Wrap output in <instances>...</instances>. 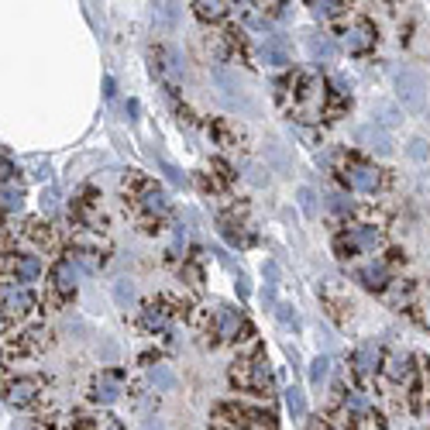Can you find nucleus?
Listing matches in <instances>:
<instances>
[{
	"mask_svg": "<svg viewBox=\"0 0 430 430\" xmlns=\"http://www.w3.org/2000/svg\"><path fill=\"white\" fill-rule=\"evenodd\" d=\"M354 365H358V372H361V375H372V372H375V365H379V345H375V341L361 345L358 354H354Z\"/></svg>",
	"mask_w": 430,
	"mask_h": 430,
	"instance_id": "nucleus-14",
	"label": "nucleus"
},
{
	"mask_svg": "<svg viewBox=\"0 0 430 430\" xmlns=\"http://www.w3.org/2000/svg\"><path fill=\"white\" fill-rule=\"evenodd\" d=\"M406 152H410V158H417V162H427V158H430V145H427V138H410Z\"/></svg>",
	"mask_w": 430,
	"mask_h": 430,
	"instance_id": "nucleus-32",
	"label": "nucleus"
},
{
	"mask_svg": "<svg viewBox=\"0 0 430 430\" xmlns=\"http://www.w3.org/2000/svg\"><path fill=\"white\" fill-rule=\"evenodd\" d=\"M345 179L352 183L358 193H375L379 183H382L379 169H372V165H365V162H352V165L345 169Z\"/></svg>",
	"mask_w": 430,
	"mask_h": 430,
	"instance_id": "nucleus-4",
	"label": "nucleus"
},
{
	"mask_svg": "<svg viewBox=\"0 0 430 430\" xmlns=\"http://www.w3.org/2000/svg\"><path fill=\"white\" fill-rule=\"evenodd\" d=\"M196 14L200 18H207V21H217V18H224L228 14V4H217V0H203V4H196Z\"/></svg>",
	"mask_w": 430,
	"mask_h": 430,
	"instance_id": "nucleus-29",
	"label": "nucleus"
},
{
	"mask_svg": "<svg viewBox=\"0 0 430 430\" xmlns=\"http://www.w3.org/2000/svg\"><path fill=\"white\" fill-rule=\"evenodd\" d=\"M307 52H310V59L313 62H334V41L327 39V35H307Z\"/></svg>",
	"mask_w": 430,
	"mask_h": 430,
	"instance_id": "nucleus-11",
	"label": "nucleus"
},
{
	"mask_svg": "<svg viewBox=\"0 0 430 430\" xmlns=\"http://www.w3.org/2000/svg\"><path fill=\"white\" fill-rule=\"evenodd\" d=\"M348 4H341V0H313L310 4V11H313V18H334V14H341Z\"/></svg>",
	"mask_w": 430,
	"mask_h": 430,
	"instance_id": "nucleus-25",
	"label": "nucleus"
},
{
	"mask_svg": "<svg viewBox=\"0 0 430 430\" xmlns=\"http://www.w3.org/2000/svg\"><path fill=\"white\" fill-rule=\"evenodd\" d=\"M396 97L406 111H424L427 104V79L417 69H399L396 73Z\"/></svg>",
	"mask_w": 430,
	"mask_h": 430,
	"instance_id": "nucleus-2",
	"label": "nucleus"
},
{
	"mask_svg": "<svg viewBox=\"0 0 430 430\" xmlns=\"http://www.w3.org/2000/svg\"><path fill=\"white\" fill-rule=\"evenodd\" d=\"M258 55H262L265 66H275V69L289 62V48H286V41L282 39H265L262 41V48H258Z\"/></svg>",
	"mask_w": 430,
	"mask_h": 430,
	"instance_id": "nucleus-9",
	"label": "nucleus"
},
{
	"mask_svg": "<svg viewBox=\"0 0 430 430\" xmlns=\"http://www.w3.org/2000/svg\"><path fill=\"white\" fill-rule=\"evenodd\" d=\"M14 272H18V282H35L41 275V262L35 255H21V258L14 262Z\"/></svg>",
	"mask_w": 430,
	"mask_h": 430,
	"instance_id": "nucleus-17",
	"label": "nucleus"
},
{
	"mask_svg": "<svg viewBox=\"0 0 430 430\" xmlns=\"http://www.w3.org/2000/svg\"><path fill=\"white\" fill-rule=\"evenodd\" d=\"M118 396H120V379H118V375L104 372V375L93 382V399H97V403L111 406V403H118Z\"/></svg>",
	"mask_w": 430,
	"mask_h": 430,
	"instance_id": "nucleus-8",
	"label": "nucleus"
},
{
	"mask_svg": "<svg viewBox=\"0 0 430 430\" xmlns=\"http://www.w3.org/2000/svg\"><path fill=\"white\" fill-rule=\"evenodd\" d=\"M286 406H289V413H293L296 420L307 413V399H303V392L296 389V386H289V389H286Z\"/></svg>",
	"mask_w": 430,
	"mask_h": 430,
	"instance_id": "nucleus-26",
	"label": "nucleus"
},
{
	"mask_svg": "<svg viewBox=\"0 0 430 430\" xmlns=\"http://www.w3.org/2000/svg\"><path fill=\"white\" fill-rule=\"evenodd\" d=\"M35 307L32 293L25 282H0V310L11 313V317H25V313Z\"/></svg>",
	"mask_w": 430,
	"mask_h": 430,
	"instance_id": "nucleus-3",
	"label": "nucleus"
},
{
	"mask_svg": "<svg viewBox=\"0 0 430 430\" xmlns=\"http://www.w3.org/2000/svg\"><path fill=\"white\" fill-rule=\"evenodd\" d=\"M176 21H179V7L176 4H155V25L176 28Z\"/></svg>",
	"mask_w": 430,
	"mask_h": 430,
	"instance_id": "nucleus-24",
	"label": "nucleus"
},
{
	"mask_svg": "<svg viewBox=\"0 0 430 430\" xmlns=\"http://www.w3.org/2000/svg\"><path fill=\"white\" fill-rule=\"evenodd\" d=\"M341 45H345V52H368V48H372V32H368V25H352V28H345V32H341Z\"/></svg>",
	"mask_w": 430,
	"mask_h": 430,
	"instance_id": "nucleus-6",
	"label": "nucleus"
},
{
	"mask_svg": "<svg viewBox=\"0 0 430 430\" xmlns=\"http://www.w3.org/2000/svg\"><path fill=\"white\" fill-rule=\"evenodd\" d=\"M358 279H361V286H368V289H386V286H389V269H386L382 262H368V265L358 269Z\"/></svg>",
	"mask_w": 430,
	"mask_h": 430,
	"instance_id": "nucleus-10",
	"label": "nucleus"
},
{
	"mask_svg": "<svg viewBox=\"0 0 430 430\" xmlns=\"http://www.w3.org/2000/svg\"><path fill=\"white\" fill-rule=\"evenodd\" d=\"M141 327L145 331H165L169 327V313L162 303H148L145 310H141Z\"/></svg>",
	"mask_w": 430,
	"mask_h": 430,
	"instance_id": "nucleus-13",
	"label": "nucleus"
},
{
	"mask_svg": "<svg viewBox=\"0 0 430 430\" xmlns=\"http://www.w3.org/2000/svg\"><path fill=\"white\" fill-rule=\"evenodd\" d=\"M265 155L272 158L275 172H282V176H289V172H293V165H289V158L282 155V148H279V145H265Z\"/></svg>",
	"mask_w": 430,
	"mask_h": 430,
	"instance_id": "nucleus-31",
	"label": "nucleus"
},
{
	"mask_svg": "<svg viewBox=\"0 0 430 430\" xmlns=\"http://www.w3.org/2000/svg\"><path fill=\"white\" fill-rule=\"evenodd\" d=\"M345 248H361V251H372L375 244H379V231L375 228H354L348 241H341Z\"/></svg>",
	"mask_w": 430,
	"mask_h": 430,
	"instance_id": "nucleus-12",
	"label": "nucleus"
},
{
	"mask_svg": "<svg viewBox=\"0 0 430 430\" xmlns=\"http://www.w3.org/2000/svg\"><path fill=\"white\" fill-rule=\"evenodd\" d=\"M248 183L265 186V183H269V169H262V165H248Z\"/></svg>",
	"mask_w": 430,
	"mask_h": 430,
	"instance_id": "nucleus-34",
	"label": "nucleus"
},
{
	"mask_svg": "<svg viewBox=\"0 0 430 430\" xmlns=\"http://www.w3.org/2000/svg\"><path fill=\"white\" fill-rule=\"evenodd\" d=\"M327 372H331V358L327 354H317L310 361V382L313 386H320L324 379H327Z\"/></svg>",
	"mask_w": 430,
	"mask_h": 430,
	"instance_id": "nucleus-27",
	"label": "nucleus"
},
{
	"mask_svg": "<svg viewBox=\"0 0 430 430\" xmlns=\"http://www.w3.org/2000/svg\"><path fill=\"white\" fill-rule=\"evenodd\" d=\"M275 310H279V320H282V324H296V310H293L289 303H279Z\"/></svg>",
	"mask_w": 430,
	"mask_h": 430,
	"instance_id": "nucleus-35",
	"label": "nucleus"
},
{
	"mask_svg": "<svg viewBox=\"0 0 430 430\" xmlns=\"http://www.w3.org/2000/svg\"><path fill=\"white\" fill-rule=\"evenodd\" d=\"M296 203H300L303 217H313V214H317V193H313L310 186H300V190H296Z\"/></svg>",
	"mask_w": 430,
	"mask_h": 430,
	"instance_id": "nucleus-28",
	"label": "nucleus"
},
{
	"mask_svg": "<svg viewBox=\"0 0 430 430\" xmlns=\"http://www.w3.org/2000/svg\"><path fill=\"white\" fill-rule=\"evenodd\" d=\"M76 262H73V258H66V262H59V265H55V272H52V279H55V286H59V289H62V293H69V289H73V286H76Z\"/></svg>",
	"mask_w": 430,
	"mask_h": 430,
	"instance_id": "nucleus-16",
	"label": "nucleus"
},
{
	"mask_svg": "<svg viewBox=\"0 0 430 430\" xmlns=\"http://www.w3.org/2000/svg\"><path fill=\"white\" fill-rule=\"evenodd\" d=\"M214 83H217V90H221V97H224V104L228 107H235V111H244V114H255V104L248 100V93H244V83L237 73H231L228 66H214Z\"/></svg>",
	"mask_w": 430,
	"mask_h": 430,
	"instance_id": "nucleus-1",
	"label": "nucleus"
},
{
	"mask_svg": "<svg viewBox=\"0 0 430 430\" xmlns=\"http://www.w3.org/2000/svg\"><path fill=\"white\" fill-rule=\"evenodd\" d=\"M148 379H152V386H155L158 392L176 389V372H172L169 365H152V368H148Z\"/></svg>",
	"mask_w": 430,
	"mask_h": 430,
	"instance_id": "nucleus-19",
	"label": "nucleus"
},
{
	"mask_svg": "<svg viewBox=\"0 0 430 430\" xmlns=\"http://www.w3.org/2000/svg\"><path fill=\"white\" fill-rule=\"evenodd\" d=\"M348 207H352V203H348V200H345L341 193L331 196V210H338V214H341V210H348Z\"/></svg>",
	"mask_w": 430,
	"mask_h": 430,
	"instance_id": "nucleus-38",
	"label": "nucleus"
},
{
	"mask_svg": "<svg viewBox=\"0 0 430 430\" xmlns=\"http://www.w3.org/2000/svg\"><path fill=\"white\" fill-rule=\"evenodd\" d=\"M41 210H45V214H52V210H55V190H48V193L41 196Z\"/></svg>",
	"mask_w": 430,
	"mask_h": 430,
	"instance_id": "nucleus-39",
	"label": "nucleus"
},
{
	"mask_svg": "<svg viewBox=\"0 0 430 430\" xmlns=\"http://www.w3.org/2000/svg\"><path fill=\"white\" fill-rule=\"evenodd\" d=\"M114 300H118V307H131V303H134V286H131L127 279H118V282H114Z\"/></svg>",
	"mask_w": 430,
	"mask_h": 430,
	"instance_id": "nucleus-30",
	"label": "nucleus"
},
{
	"mask_svg": "<svg viewBox=\"0 0 430 430\" xmlns=\"http://www.w3.org/2000/svg\"><path fill=\"white\" fill-rule=\"evenodd\" d=\"M162 172H165V176H169L172 183H186V179H183V172H179L176 165H169V162H162Z\"/></svg>",
	"mask_w": 430,
	"mask_h": 430,
	"instance_id": "nucleus-37",
	"label": "nucleus"
},
{
	"mask_svg": "<svg viewBox=\"0 0 430 430\" xmlns=\"http://www.w3.org/2000/svg\"><path fill=\"white\" fill-rule=\"evenodd\" d=\"M25 193L21 186H11V183H0V210H21Z\"/></svg>",
	"mask_w": 430,
	"mask_h": 430,
	"instance_id": "nucleus-21",
	"label": "nucleus"
},
{
	"mask_svg": "<svg viewBox=\"0 0 430 430\" xmlns=\"http://www.w3.org/2000/svg\"><path fill=\"white\" fill-rule=\"evenodd\" d=\"M345 406H348V413H358V417H365V413L372 410L368 396H365L361 389H348V396H345Z\"/></svg>",
	"mask_w": 430,
	"mask_h": 430,
	"instance_id": "nucleus-23",
	"label": "nucleus"
},
{
	"mask_svg": "<svg viewBox=\"0 0 430 430\" xmlns=\"http://www.w3.org/2000/svg\"><path fill=\"white\" fill-rule=\"evenodd\" d=\"M141 207L145 210H152V214H162L169 203H165V190H158V186H145L141 190Z\"/></svg>",
	"mask_w": 430,
	"mask_h": 430,
	"instance_id": "nucleus-22",
	"label": "nucleus"
},
{
	"mask_svg": "<svg viewBox=\"0 0 430 430\" xmlns=\"http://www.w3.org/2000/svg\"><path fill=\"white\" fill-rule=\"evenodd\" d=\"M386 375L396 379V382H406V379H410V354L406 352H392L389 361H386Z\"/></svg>",
	"mask_w": 430,
	"mask_h": 430,
	"instance_id": "nucleus-15",
	"label": "nucleus"
},
{
	"mask_svg": "<svg viewBox=\"0 0 430 430\" xmlns=\"http://www.w3.org/2000/svg\"><path fill=\"white\" fill-rule=\"evenodd\" d=\"M358 141H361L365 148H372L375 155H392V134L386 127H379V124L358 127Z\"/></svg>",
	"mask_w": 430,
	"mask_h": 430,
	"instance_id": "nucleus-5",
	"label": "nucleus"
},
{
	"mask_svg": "<svg viewBox=\"0 0 430 430\" xmlns=\"http://www.w3.org/2000/svg\"><path fill=\"white\" fill-rule=\"evenodd\" d=\"M217 320H221V338H228V341L241 331V310H235V307H221Z\"/></svg>",
	"mask_w": 430,
	"mask_h": 430,
	"instance_id": "nucleus-18",
	"label": "nucleus"
},
{
	"mask_svg": "<svg viewBox=\"0 0 430 430\" xmlns=\"http://www.w3.org/2000/svg\"><path fill=\"white\" fill-rule=\"evenodd\" d=\"M100 358L114 365V361H118V345H114V341H104V348H100Z\"/></svg>",
	"mask_w": 430,
	"mask_h": 430,
	"instance_id": "nucleus-36",
	"label": "nucleus"
},
{
	"mask_svg": "<svg viewBox=\"0 0 430 430\" xmlns=\"http://www.w3.org/2000/svg\"><path fill=\"white\" fill-rule=\"evenodd\" d=\"M375 111H379V120H382V124H386V127H396V124H399V111H396V107H392V104H375Z\"/></svg>",
	"mask_w": 430,
	"mask_h": 430,
	"instance_id": "nucleus-33",
	"label": "nucleus"
},
{
	"mask_svg": "<svg viewBox=\"0 0 430 430\" xmlns=\"http://www.w3.org/2000/svg\"><path fill=\"white\" fill-rule=\"evenodd\" d=\"M41 382H35V379H18V382H11V389H7V403L11 406H28L35 396H39Z\"/></svg>",
	"mask_w": 430,
	"mask_h": 430,
	"instance_id": "nucleus-7",
	"label": "nucleus"
},
{
	"mask_svg": "<svg viewBox=\"0 0 430 430\" xmlns=\"http://www.w3.org/2000/svg\"><path fill=\"white\" fill-rule=\"evenodd\" d=\"M255 389H269L272 386V368H269V361L265 358H255L251 361V379H248Z\"/></svg>",
	"mask_w": 430,
	"mask_h": 430,
	"instance_id": "nucleus-20",
	"label": "nucleus"
}]
</instances>
